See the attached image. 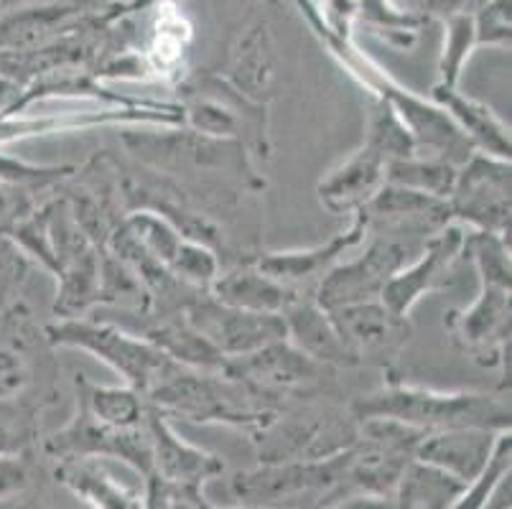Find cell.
<instances>
[{
	"mask_svg": "<svg viewBox=\"0 0 512 509\" xmlns=\"http://www.w3.org/2000/svg\"><path fill=\"white\" fill-rule=\"evenodd\" d=\"M77 408L113 428H141L146 418V398L130 385H97L87 375H74Z\"/></svg>",
	"mask_w": 512,
	"mask_h": 509,
	"instance_id": "cell-28",
	"label": "cell"
},
{
	"mask_svg": "<svg viewBox=\"0 0 512 509\" xmlns=\"http://www.w3.org/2000/svg\"><path fill=\"white\" fill-rule=\"evenodd\" d=\"M385 166L388 161L380 153L360 143L316 184L319 204L332 214L352 217V214L362 212L385 184Z\"/></svg>",
	"mask_w": 512,
	"mask_h": 509,
	"instance_id": "cell-19",
	"label": "cell"
},
{
	"mask_svg": "<svg viewBox=\"0 0 512 509\" xmlns=\"http://www.w3.org/2000/svg\"><path fill=\"white\" fill-rule=\"evenodd\" d=\"M462 224H446L444 230L428 237L416 258L398 270L380 293V301L398 316H411L418 301L451 286L456 265L464 260Z\"/></svg>",
	"mask_w": 512,
	"mask_h": 509,
	"instance_id": "cell-13",
	"label": "cell"
},
{
	"mask_svg": "<svg viewBox=\"0 0 512 509\" xmlns=\"http://www.w3.org/2000/svg\"><path fill=\"white\" fill-rule=\"evenodd\" d=\"M349 448V446H347ZM347 448L329 459L273 461L258 469L237 471L230 479L232 497L242 507L258 509H324L352 497L347 482Z\"/></svg>",
	"mask_w": 512,
	"mask_h": 509,
	"instance_id": "cell-5",
	"label": "cell"
},
{
	"mask_svg": "<svg viewBox=\"0 0 512 509\" xmlns=\"http://www.w3.org/2000/svg\"><path fill=\"white\" fill-rule=\"evenodd\" d=\"M46 456L54 461H97L118 459L138 471L151 474V448H148L146 426L113 428L105 426L85 410H74L67 426L51 433L44 441Z\"/></svg>",
	"mask_w": 512,
	"mask_h": 509,
	"instance_id": "cell-14",
	"label": "cell"
},
{
	"mask_svg": "<svg viewBox=\"0 0 512 509\" xmlns=\"http://www.w3.org/2000/svg\"><path fill=\"white\" fill-rule=\"evenodd\" d=\"M451 344L484 370L510 372V286L479 280V293L467 308L444 319Z\"/></svg>",
	"mask_w": 512,
	"mask_h": 509,
	"instance_id": "cell-9",
	"label": "cell"
},
{
	"mask_svg": "<svg viewBox=\"0 0 512 509\" xmlns=\"http://www.w3.org/2000/svg\"><path fill=\"white\" fill-rule=\"evenodd\" d=\"M362 212L370 219V230L385 227L390 235L431 237L451 224L449 204L436 196L406 189V186L383 184Z\"/></svg>",
	"mask_w": 512,
	"mask_h": 509,
	"instance_id": "cell-18",
	"label": "cell"
},
{
	"mask_svg": "<svg viewBox=\"0 0 512 509\" xmlns=\"http://www.w3.org/2000/svg\"><path fill=\"white\" fill-rule=\"evenodd\" d=\"M273 77H276V67H273L271 31L263 21H258L245 28V34L232 49L230 69H227L225 79L245 97L268 105Z\"/></svg>",
	"mask_w": 512,
	"mask_h": 509,
	"instance_id": "cell-26",
	"label": "cell"
},
{
	"mask_svg": "<svg viewBox=\"0 0 512 509\" xmlns=\"http://www.w3.org/2000/svg\"><path fill=\"white\" fill-rule=\"evenodd\" d=\"M477 46V34H474V16L469 13H456L449 21V36H446L444 54H441L439 67V87H456L462 69L467 64L469 51Z\"/></svg>",
	"mask_w": 512,
	"mask_h": 509,
	"instance_id": "cell-34",
	"label": "cell"
},
{
	"mask_svg": "<svg viewBox=\"0 0 512 509\" xmlns=\"http://www.w3.org/2000/svg\"><path fill=\"white\" fill-rule=\"evenodd\" d=\"M6 237L23 258L57 278V319H79L100 306V247L79 227L67 196L36 207Z\"/></svg>",
	"mask_w": 512,
	"mask_h": 509,
	"instance_id": "cell-1",
	"label": "cell"
},
{
	"mask_svg": "<svg viewBox=\"0 0 512 509\" xmlns=\"http://www.w3.org/2000/svg\"><path fill=\"white\" fill-rule=\"evenodd\" d=\"M184 128L209 138L237 140L250 156L268 161L273 153L268 105L237 92L227 79L204 74L184 87L181 97Z\"/></svg>",
	"mask_w": 512,
	"mask_h": 509,
	"instance_id": "cell-7",
	"label": "cell"
},
{
	"mask_svg": "<svg viewBox=\"0 0 512 509\" xmlns=\"http://www.w3.org/2000/svg\"><path fill=\"white\" fill-rule=\"evenodd\" d=\"M357 423L365 418H388L406 423L421 433L451 431V428H487L510 431V390H436L411 385L390 377L383 387L367 392L349 405Z\"/></svg>",
	"mask_w": 512,
	"mask_h": 509,
	"instance_id": "cell-3",
	"label": "cell"
},
{
	"mask_svg": "<svg viewBox=\"0 0 512 509\" xmlns=\"http://www.w3.org/2000/svg\"><path fill=\"white\" fill-rule=\"evenodd\" d=\"M23 255L13 247V242L6 237V245H0V314L6 311L3 308V296H8L13 280H16L18 270L23 268Z\"/></svg>",
	"mask_w": 512,
	"mask_h": 509,
	"instance_id": "cell-39",
	"label": "cell"
},
{
	"mask_svg": "<svg viewBox=\"0 0 512 509\" xmlns=\"http://www.w3.org/2000/svg\"><path fill=\"white\" fill-rule=\"evenodd\" d=\"M181 314L204 342L212 344L225 359L258 352L268 344L286 339L283 316L253 314V311L225 306L209 293H197L189 298Z\"/></svg>",
	"mask_w": 512,
	"mask_h": 509,
	"instance_id": "cell-12",
	"label": "cell"
},
{
	"mask_svg": "<svg viewBox=\"0 0 512 509\" xmlns=\"http://www.w3.org/2000/svg\"><path fill=\"white\" fill-rule=\"evenodd\" d=\"M467 487L469 484L459 482L456 476L413 459L403 469L390 497L395 509H451Z\"/></svg>",
	"mask_w": 512,
	"mask_h": 509,
	"instance_id": "cell-29",
	"label": "cell"
},
{
	"mask_svg": "<svg viewBox=\"0 0 512 509\" xmlns=\"http://www.w3.org/2000/svg\"><path fill=\"white\" fill-rule=\"evenodd\" d=\"M357 364H390L411 342V321L393 314L380 298L347 303L329 311Z\"/></svg>",
	"mask_w": 512,
	"mask_h": 509,
	"instance_id": "cell-15",
	"label": "cell"
},
{
	"mask_svg": "<svg viewBox=\"0 0 512 509\" xmlns=\"http://www.w3.org/2000/svg\"><path fill=\"white\" fill-rule=\"evenodd\" d=\"M207 499L202 489H186L166 484L156 476H146V507L148 509H204Z\"/></svg>",
	"mask_w": 512,
	"mask_h": 509,
	"instance_id": "cell-35",
	"label": "cell"
},
{
	"mask_svg": "<svg viewBox=\"0 0 512 509\" xmlns=\"http://www.w3.org/2000/svg\"><path fill=\"white\" fill-rule=\"evenodd\" d=\"M283 324H286L288 342L314 362L327 364L332 370L360 367L355 354L349 352V347L344 344L332 314L327 308H321L314 301V296L296 298L283 314Z\"/></svg>",
	"mask_w": 512,
	"mask_h": 509,
	"instance_id": "cell-21",
	"label": "cell"
},
{
	"mask_svg": "<svg viewBox=\"0 0 512 509\" xmlns=\"http://www.w3.org/2000/svg\"><path fill=\"white\" fill-rule=\"evenodd\" d=\"M128 153L153 174L166 176L199 202L222 191H258L265 179L255 171L253 156L237 140L209 138L189 128L174 133H123Z\"/></svg>",
	"mask_w": 512,
	"mask_h": 509,
	"instance_id": "cell-2",
	"label": "cell"
},
{
	"mask_svg": "<svg viewBox=\"0 0 512 509\" xmlns=\"http://www.w3.org/2000/svg\"><path fill=\"white\" fill-rule=\"evenodd\" d=\"M411 255V245H406L400 235L375 232L360 258L347 260V263L342 260L319 280L314 301L321 308L332 311V308L347 306V303L380 298L388 280L403 265L411 263Z\"/></svg>",
	"mask_w": 512,
	"mask_h": 509,
	"instance_id": "cell-11",
	"label": "cell"
},
{
	"mask_svg": "<svg viewBox=\"0 0 512 509\" xmlns=\"http://www.w3.org/2000/svg\"><path fill=\"white\" fill-rule=\"evenodd\" d=\"M41 331L49 347L79 349L105 362L110 370L123 377L125 385L141 392L143 398L176 367L174 359L166 357L148 339L120 329L113 321H95L85 316L57 319Z\"/></svg>",
	"mask_w": 512,
	"mask_h": 509,
	"instance_id": "cell-6",
	"label": "cell"
},
{
	"mask_svg": "<svg viewBox=\"0 0 512 509\" xmlns=\"http://www.w3.org/2000/svg\"><path fill=\"white\" fill-rule=\"evenodd\" d=\"M146 403L164 415H179L192 423H222L248 433H260L276 420L281 410L265 403L248 387L222 372L189 370L176 364L174 370L146 395Z\"/></svg>",
	"mask_w": 512,
	"mask_h": 509,
	"instance_id": "cell-4",
	"label": "cell"
},
{
	"mask_svg": "<svg viewBox=\"0 0 512 509\" xmlns=\"http://www.w3.org/2000/svg\"><path fill=\"white\" fill-rule=\"evenodd\" d=\"M39 438V408L29 398H0V456H21Z\"/></svg>",
	"mask_w": 512,
	"mask_h": 509,
	"instance_id": "cell-32",
	"label": "cell"
},
{
	"mask_svg": "<svg viewBox=\"0 0 512 509\" xmlns=\"http://www.w3.org/2000/svg\"><path fill=\"white\" fill-rule=\"evenodd\" d=\"M57 482L92 509H148L146 497L120 484L97 461H59Z\"/></svg>",
	"mask_w": 512,
	"mask_h": 509,
	"instance_id": "cell-27",
	"label": "cell"
},
{
	"mask_svg": "<svg viewBox=\"0 0 512 509\" xmlns=\"http://www.w3.org/2000/svg\"><path fill=\"white\" fill-rule=\"evenodd\" d=\"M510 161L472 153L456 171L449 199L451 222L510 237Z\"/></svg>",
	"mask_w": 512,
	"mask_h": 509,
	"instance_id": "cell-10",
	"label": "cell"
},
{
	"mask_svg": "<svg viewBox=\"0 0 512 509\" xmlns=\"http://www.w3.org/2000/svg\"><path fill=\"white\" fill-rule=\"evenodd\" d=\"M31 487V471L21 456H0V502L21 497Z\"/></svg>",
	"mask_w": 512,
	"mask_h": 509,
	"instance_id": "cell-38",
	"label": "cell"
},
{
	"mask_svg": "<svg viewBox=\"0 0 512 509\" xmlns=\"http://www.w3.org/2000/svg\"><path fill=\"white\" fill-rule=\"evenodd\" d=\"M477 44H510V0H492L474 18Z\"/></svg>",
	"mask_w": 512,
	"mask_h": 509,
	"instance_id": "cell-36",
	"label": "cell"
},
{
	"mask_svg": "<svg viewBox=\"0 0 512 509\" xmlns=\"http://www.w3.org/2000/svg\"><path fill=\"white\" fill-rule=\"evenodd\" d=\"M324 509H395V504L393 497H383V494H352Z\"/></svg>",
	"mask_w": 512,
	"mask_h": 509,
	"instance_id": "cell-40",
	"label": "cell"
},
{
	"mask_svg": "<svg viewBox=\"0 0 512 509\" xmlns=\"http://www.w3.org/2000/svg\"><path fill=\"white\" fill-rule=\"evenodd\" d=\"M151 448V474L166 484L186 489H202L209 479L225 471L220 456L209 454L204 448L186 443L171 426V418L146 403V418H143Z\"/></svg>",
	"mask_w": 512,
	"mask_h": 509,
	"instance_id": "cell-17",
	"label": "cell"
},
{
	"mask_svg": "<svg viewBox=\"0 0 512 509\" xmlns=\"http://www.w3.org/2000/svg\"><path fill=\"white\" fill-rule=\"evenodd\" d=\"M370 235V219L365 212L352 214L347 230L337 232L329 237L327 242L311 247H299V250H278V252H263L253 260L255 268L263 270L265 275L276 278L286 288L304 296V291H316L319 280L342 263L344 252L355 250L357 245L365 242Z\"/></svg>",
	"mask_w": 512,
	"mask_h": 509,
	"instance_id": "cell-16",
	"label": "cell"
},
{
	"mask_svg": "<svg viewBox=\"0 0 512 509\" xmlns=\"http://www.w3.org/2000/svg\"><path fill=\"white\" fill-rule=\"evenodd\" d=\"M209 296L217 298L225 306L253 311V314L283 316L288 306L299 298V293L278 283L271 275H265L263 270L255 268V263H250L217 275V280L209 288Z\"/></svg>",
	"mask_w": 512,
	"mask_h": 509,
	"instance_id": "cell-24",
	"label": "cell"
},
{
	"mask_svg": "<svg viewBox=\"0 0 512 509\" xmlns=\"http://www.w3.org/2000/svg\"><path fill=\"white\" fill-rule=\"evenodd\" d=\"M362 143L370 146L375 153H380L388 163L418 153L416 138H413L411 130L406 128V123L400 120L398 112H395L385 100L372 102Z\"/></svg>",
	"mask_w": 512,
	"mask_h": 509,
	"instance_id": "cell-31",
	"label": "cell"
},
{
	"mask_svg": "<svg viewBox=\"0 0 512 509\" xmlns=\"http://www.w3.org/2000/svg\"><path fill=\"white\" fill-rule=\"evenodd\" d=\"M456 171L459 166L444 161V158L426 156V153H413L408 158H398L385 166V184L406 186V189L421 191V194L436 196V199H449L454 189Z\"/></svg>",
	"mask_w": 512,
	"mask_h": 509,
	"instance_id": "cell-30",
	"label": "cell"
},
{
	"mask_svg": "<svg viewBox=\"0 0 512 509\" xmlns=\"http://www.w3.org/2000/svg\"><path fill=\"white\" fill-rule=\"evenodd\" d=\"M34 194L36 191L0 179V235L11 232L21 219H26L34 212Z\"/></svg>",
	"mask_w": 512,
	"mask_h": 509,
	"instance_id": "cell-37",
	"label": "cell"
},
{
	"mask_svg": "<svg viewBox=\"0 0 512 509\" xmlns=\"http://www.w3.org/2000/svg\"><path fill=\"white\" fill-rule=\"evenodd\" d=\"M169 273L179 280L181 286L197 293H209L217 275L222 273L220 252L214 247L204 245L197 240L181 242L179 252H176L174 263H171Z\"/></svg>",
	"mask_w": 512,
	"mask_h": 509,
	"instance_id": "cell-33",
	"label": "cell"
},
{
	"mask_svg": "<svg viewBox=\"0 0 512 509\" xmlns=\"http://www.w3.org/2000/svg\"><path fill=\"white\" fill-rule=\"evenodd\" d=\"M148 324L143 326V339L158 347L166 357L174 359L176 364H184L189 370L199 372H222L227 359L222 357L212 344H207L192 324L184 319L181 311L174 314H146Z\"/></svg>",
	"mask_w": 512,
	"mask_h": 509,
	"instance_id": "cell-25",
	"label": "cell"
},
{
	"mask_svg": "<svg viewBox=\"0 0 512 509\" xmlns=\"http://www.w3.org/2000/svg\"><path fill=\"white\" fill-rule=\"evenodd\" d=\"M484 509H510V476H505L495 487L492 497L487 499Z\"/></svg>",
	"mask_w": 512,
	"mask_h": 509,
	"instance_id": "cell-41",
	"label": "cell"
},
{
	"mask_svg": "<svg viewBox=\"0 0 512 509\" xmlns=\"http://www.w3.org/2000/svg\"><path fill=\"white\" fill-rule=\"evenodd\" d=\"M332 372V367L314 362L288 339H281L258 352L227 359L222 375L248 387L265 403L278 405L281 400L311 398L321 392L324 382L332 380Z\"/></svg>",
	"mask_w": 512,
	"mask_h": 509,
	"instance_id": "cell-8",
	"label": "cell"
},
{
	"mask_svg": "<svg viewBox=\"0 0 512 509\" xmlns=\"http://www.w3.org/2000/svg\"><path fill=\"white\" fill-rule=\"evenodd\" d=\"M500 436L502 433L487 428H451V431L426 433L416 448V459L456 476L459 482L472 484L490 464Z\"/></svg>",
	"mask_w": 512,
	"mask_h": 509,
	"instance_id": "cell-20",
	"label": "cell"
},
{
	"mask_svg": "<svg viewBox=\"0 0 512 509\" xmlns=\"http://www.w3.org/2000/svg\"><path fill=\"white\" fill-rule=\"evenodd\" d=\"M431 102L451 118V123L462 130L464 138L472 143L474 153L495 156L510 161V128L497 118V112L474 97L462 95L456 87H439L434 84Z\"/></svg>",
	"mask_w": 512,
	"mask_h": 509,
	"instance_id": "cell-22",
	"label": "cell"
},
{
	"mask_svg": "<svg viewBox=\"0 0 512 509\" xmlns=\"http://www.w3.org/2000/svg\"><path fill=\"white\" fill-rule=\"evenodd\" d=\"M39 336L18 306L0 314V398H26L36 380L34 352Z\"/></svg>",
	"mask_w": 512,
	"mask_h": 509,
	"instance_id": "cell-23",
	"label": "cell"
}]
</instances>
